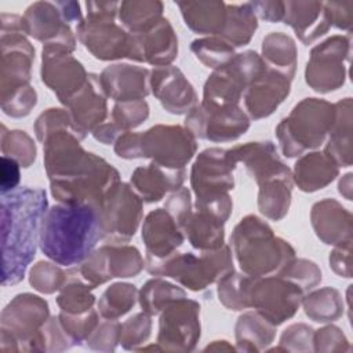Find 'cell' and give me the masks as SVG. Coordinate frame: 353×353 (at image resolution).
<instances>
[{
	"label": "cell",
	"instance_id": "obj_28",
	"mask_svg": "<svg viewBox=\"0 0 353 353\" xmlns=\"http://www.w3.org/2000/svg\"><path fill=\"white\" fill-rule=\"evenodd\" d=\"M185 168H167L152 161L132 172L131 185L143 201L154 203L168 192L178 190L185 181Z\"/></svg>",
	"mask_w": 353,
	"mask_h": 353
},
{
	"label": "cell",
	"instance_id": "obj_38",
	"mask_svg": "<svg viewBox=\"0 0 353 353\" xmlns=\"http://www.w3.org/2000/svg\"><path fill=\"white\" fill-rule=\"evenodd\" d=\"M161 1H121L119 3V19L128 33H142L163 17Z\"/></svg>",
	"mask_w": 353,
	"mask_h": 353
},
{
	"label": "cell",
	"instance_id": "obj_12",
	"mask_svg": "<svg viewBox=\"0 0 353 353\" xmlns=\"http://www.w3.org/2000/svg\"><path fill=\"white\" fill-rule=\"evenodd\" d=\"M200 338V305L179 298L168 303L159 321L157 343L164 350L190 352Z\"/></svg>",
	"mask_w": 353,
	"mask_h": 353
},
{
	"label": "cell",
	"instance_id": "obj_42",
	"mask_svg": "<svg viewBox=\"0 0 353 353\" xmlns=\"http://www.w3.org/2000/svg\"><path fill=\"white\" fill-rule=\"evenodd\" d=\"M306 316L313 321L324 323L338 319L342 313L341 296L334 288H321L302 299Z\"/></svg>",
	"mask_w": 353,
	"mask_h": 353
},
{
	"label": "cell",
	"instance_id": "obj_26",
	"mask_svg": "<svg viewBox=\"0 0 353 353\" xmlns=\"http://www.w3.org/2000/svg\"><path fill=\"white\" fill-rule=\"evenodd\" d=\"M182 232L181 226L165 208H157L149 212L142 226L146 258L164 259L175 254L185 239Z\"/></svg>",
	"mask_w": 353,
	"mask_h": 353
},
{
	"label": "cell",
	"instance_id": "obj_52",
	"mask_svg": "<svg viewBox=\"0 0 353 353\" xmlns=\"http://www.w3.org/2000/svg\"><path fill=\"white\" fill-rule=\"evenodd\" d=\"M70 127H73V123H72L69 112L63 110V109L51 108V109H47L46 112H43L37 117V120L34 123V132H36L37 139L43 143L50 134L59 131L62 128H70Z\"/></svg>",
	"mask_w": 353,
	"mask_h": 353
},
{
	"label": "cell",
	"instance_id": "obj_35",
	"mask_svg": "<svg viewBox=\"0 0 353 353\" xmlns=\"http://www.w3.org/2000/svg\"><path fill=\"white\" fill-rule=\"evenodd\" d=\"M256 28V15L250 3L226 4L225 26L218 37L232 47H243L250 43Z\"/></svg>",
	"mask_w": 353,
	"mask_h": 353
},
{
	"label": "cell",
	"instance_id": "obj_4",
	"mask_svg": "<svg viewBox=\"0 0 353 353\" xmlns=\"http://www.w3.org/2000/svg\"><path fill=\"white\" fill-rule=\"evenodd\" d=\"M230 241L243 273L251 277H265L279 272L295 258L294 248L276 237L270 226L255 215L239 222Z\"/></svg>",
	"mask_w": 353,
	"mask_h": 353
},
{
	"label": "cell",
	"instance_id": "obj_21",
	"mask_svg": "<svg viewBox=\"0 0 353 353\" xmlns=\"http://www.w3.org/2000/svg\"><path fill=\"white\" fill-rule=\"evenodd\" d=\"M149 88L172 114L189 113L197 106V94L176 66H157L150 72Z\"/></svg>",
	"mask_w": 353,
	"mask_h": 353
},
{
	"label": "cell",
	"instance_id": "obj_40",
	"mask_svg": "<svg viewBox=\"0 0 353 353\" xmlns=\"http://www.w3.org/2000/svg\"><path fill=\"white\" fill-rule=\"evenodd\" d=\"M254 277L236 272H229L218 280V296L223 306L230 310L250 307V290Z\"/></svg>",
	"mask_w": 353,
	"mask_h": 353
},
{
	"label": "cell",
	"instance_id": "obj_32",
	"mask_svg": "<svg viewBox=\"0 0 353 353\" xmlns=\"http://www.w3.org/2000/svg\"><path fill=\"white\" fill-rule=\"evenodd\" d=\"M346 215H349V212H346L335 200L316 203L312 207L310 218L317 237L325 244H342L343 232L350 234V232L343 230V228L350 229V216L343 219Z\"/></svg>",
	"mask_w": 353,
	"mask_h": 353
},
{
	"label": "cell",
	"instance_id": "obj_29",
	"mask_svg": "<svg viewBox=\"0 0 353 353\" xmlns=\"http://www.w3.org/2000/svg\"><path fill=\"white\" fill-rule=\"evenodd\" d=\"M283 21L290 25L303 44H310L330 29L324 3L284 1Z\"/></svg>",
	"mask_w": 353,
	"mask_h": 353
},
{
	"label": "cell",
	"instance_id": "obj_31",
	"mask_svg": "<svg viewBox=\"0 0 353 353\" xmlns=\"http://www.w3.org/2000/svg\"><path fill=\"white\" fill-rule=\"evenodd\" d=\"M186 26L199 34L219 36L226 19L223 1H178Z\"/></svg>",
	"mask_w": 353,
	"mask_h": 353
},
{
	"label": "cell",
	"instance_id": "obj_53",
	"mask_svg": "<svg viewBox=\"0 0 353 353\" xmlns=\"http://www.w3.org/2000/svg\"><path fill=\"white\" fill-rule=\"evenodd\" d=\"M121 324L116 320H108L98 323L97 328L87 338V345L95 350H114L120 342Z\"/></svg>",
	"mask_w": 353,
	"mask_h": 353
},
{
	"label": "cell",
	"instance_id": "obj_36",
	"mask_svg": "<svg viewBox=\"0 0 353 353\" xmlns=\"http://www.w3.org/2000/svg\"><path fill=\"white\" fill-rule=\"evenodd\" d=\"M265 63L292 80L296 69V47L294 40L281 32L268 34L262 41Z\"/></svg>",
	"mask_w": 353,
	"mask_h": 353
},
{
	"label": "cell",
	"instance_id": "obj_1",
	"mask_svg": "<svg viewBox=\"0 0 353 353\" xmlns=\"http://www.w3.org/2000/svg\"><path fill=\"white\" fill-rule=\"evenodd\" d=\"M80 139L70 127L50 134L43 142L51 194L61 203H84L99 208L108 192L120 182V175L106 160L85 152Z\"/></svg>",
	"mask_w": 353,
	"mask_h": 353
},
{
	"label": "cell",
	"instance_id": "obj_55",
	"mask_svg": "<svg viewBox=\"0 0 353 353\" xmlns=\"http://www.w3.org/2000/svg\"><path fill=\"white\" fill-rule=\"evenodd\" d=\"M164 208L168 211V214L176 221V223L182 229L192 214L190 192L186 188L181 186L178 190L172 192V194L165 201Z\"/></svg>",
	"mask_w": 353,
	"mask_h": 353
},
{
	"label": "cell",
	"instance_id": "obj_57",
	"mask_svg": "<svg viewBox=\"0 0 353 353\" xmlns=\"http://www.w3.org/2000/svg\"><path fill=\"white\" fill-rule=\"evenodd\" d=\"M352 1L346 3H324V10L330 25L339 29H349L352 25Z\"/></svg>",
	"mask_w": 353,
	"mask_h": 353
},
{
	"label": "cell",
	"instance_id": "obj_18",
	"mask_svg": "<svg viewBox=\"0 0 353 353\" xmlns=\"http://www.w3.org/2000/svg\"><path fill=\"white\" fill-rule=\"evenodd\" d=\"M83 46L101 61L130 58L132 36L113 18H85L76 28Z\"/></svg>",
	"mask_w": 353,
	"mask_h": 353
},
{
	"label": "cell",
	"instance_id": "obj_51",
	"mask_svg": "<svg viewBox=\"0 0 353 353\" xmlns=\"http://www.w3.org/2000/svg\"><path fill=\"white\" fill-rule=\"evenodd\" d=\"M37 103L36 90L29 84L1 99V110L6 116L21 119L30 113Z\"/></svg>",
	"mask_w": 353,
	"mask_h": 353
},
{
	"label": "cell",
	"instance_id": "obj_19",
	"mask_svg": "<svg viewBox=\"0 0 353 353\" xmlns=\"http://www.w3.org/2000/svg\"><path fill=\"white\" fill-rule=\"evenodd\" d=\"M50 319L48 303L33 294L15 295L3 309L0 331L10 334L22 350Z\"/></svg>",
	"mask_w": 353,
	"mask_h": 353
},
{
	"label": "cell",
	"instance_id": "obj_24",
	"mask_svg": "<svg viewBox=\"0 0 353 353\" xmlns=\"http://www.w3.org/2000/svg\"><path fill=\"white\" fill-rule=\"evenodd\" d=\"M290 84L291 79L266 65V69L244 92V103L250 117L258 120L270 116L290 94Z\"/></svg>",
	"mask_w": 353,
	"mask_h": 353
},
{
	"label": "cell",
	"instance_id": "obj_43",
	"mask_svg": "<svg viewBox=\"0 0 353 353\" xmlns=\"http://www.w3.org/2000/svg\"><path fill=\"white\" fill-rule=\"evenodd\" d=\"M94 290L88 283H85L81 277L70 279L66 283L57 298V303L62 312L70 314H81L92 309L95 296L91 292Z\"/></svg>",
	"mask_w": 353,
	"mask_h": 353
},
{
	"label": "cell",
	"instance_id": "obj_22",
	"mask_svg": "<svg viewBox=\"0 0 353 353\" xmlns=\"http://www.w3.org/2000/svg\"><path fill=\"white\" fill-rule=\"evenodd\" d=\"M130 58L154 66L170 65L178 54V39L168 19L161 18L142 33L132 34Z\"/></svg>",
	"mask_w": 353,
	"mask_h": 353
},
{
	"label": "cell",
	"instance_id": "obj_48",
	"mask_svg": "<svg viewBox=\"0 0 353 353\" xmlns=\"http://www.w3.org/2000/svg\"><path fill=\"white\" fill-rule=\"evenodd\" d=\"M59 323L65 332L69 335V338L73 341V343H80L83 341H87V338L91 335V332L97 328L99 319L98 313L91 309L81 314H70L61 312L58 316Z\"/></svg>",
	"mask_w": 353,
	"mask_h": 353
},
{
	"label": "cell",
	"instance_id": "obj_30",
	"mask_svg": "<svg viewBox=\"0 0 353 353\" xmlns=\"http://www.w3.org/2000/svg\"><path fill=\"white\" fill-rule=\"evenodd\" d=\"M336 175L338 164L325 152H313L295 163L292 179L301 190L316 192L332 182Z\"/></svg>",
	"mask_w": 353,
	"mask_h": 353
},
{
	"label": "cell",
	"instance_id": "obj_44",
	"mask_svg": "<svg viewBox=\"0 0 353 353\" xmlns=\"http://www.w3.org/2000/svg\"><path fill=\"white\" fill-rule=\"evenodd\" d=\"M1 153L19 163L21 167L28 168L36 160V145L33 139L21 130H7L1 125Z\"/></svg>",
	"mask_w": 353,
	"mask_h": 353
},
{
	"label": "cell",
	"instance_id": "obj_15",
	"mask_svg": "<svg viewBox=\"0 0 353 353\" xmlns=\"http://www.w3.org/2000/svg\"><path fill=\"white\" fill-rule=\"evenodd\" d=\"M41 81L65 106L85 85L88 74L72 52L57 44H44L41 51Z\"/></svg>",
	"mask_w": 353,
	"mask_h": 353
},
{
	"label": "cell",
	"instance_id": "obj_10",
	"mask_svg": "<svg viewBox=\"0 0 353 353\" xmlns=\"http://www.w3.org/2000/svg\"><path fill=\"white\" fill-rule=\"evenodd\" d=\"M303 299V291L281 277H254L250 290V307H255L273 325L292 317Z\"/></svg>",
	"mask_w": 353,
	"mask_h": 353
},
{
	"label": "cell",
	"instance_id": "obj_54",
	"mask_svg": "<svg viewBox=\"0 0 353 353\" xmlns=\"http://www.w3.org/2000/svg\"><path fill=\"white\" fill-rule=\"evenodd\" d=\"M313 330L306 324H292L281 335L280 345L284 350H310Z\"/></svg>",
	"mask_w": 353,
	"mask_h": 353
},
{
	"label": "cell",
	"instance_id": "obj_5",
	"mask_svg": "<svg viewBox=\"0 0 353 353\" xmlns=\"http://www.w3.org/2000/svg\"><path fill=\"white\" fill-rule=\"evenodd\" d=\"M334 119L335 105L317 98L301 101L276 128L283 154L295 157L306 149L320 146L331 131Z\"/></svg>",
	"mask_w": 353,
	"mask_h": 353
},
{
	"label": "cell",
	"instance_id": "obj_59",
	"mask_svg": "<svg viewBox=\"0 0 353 353\" xmlns=\"http://www.w3.org/2000/svg\"><path fill=\"white\" fill-rule=\"evenodd\" d=\"M120 130L116 127V124L113 121H109V123H102L101 125H98L94 131H92V135L97 141L105 143V145H109V143H113L117 141V138L120 137Z\"/></svg>",
	"mask_w": 353,
	"mask_h": 353
},
{
	"label": "cell",
	"instance_id": "obj_16",
	"mask_svg": "<svg viewBox=\"0 0 353 353\" xmlns=\"http://www.w3.org/2000/svg\"><path fill=\"white\" fill-rule=\"evenodd\" d=\"M139 251L131 245H103L94 251L77 269L92 288L113 277H134L143 269Z\"/></svg>",
	"mask_w": 353,
	"mask_h": 353
},
{
	"label": "cell",
	"instance_id": "obj_33",
	"mask_svg": "<svg viewBox=\"0 0 353 353\" xmlns=\"http://www.w3.org/2000/svg\"><path fill=\"white\" fill-rule=\"evenodd\" d=\"M225 222L216 216L196 210L188 218L182 230L186 233L189 243L200 251H212L223 245Z\"/></svg>",
	"mask_w": 353,
	"mask_h": 353
},
{
	"label": "cell",
	"instance_id": "obj_13",
	"mask_svg": "<svg viewBox=\"0 0 353 353\" xmlns=\"http://www.w3.org/2000/svg\"><path fill=\"white\" fill-rule=\"evenodd\" d=\"M185 127L194 138L212 142L234 141L250 128V119L239 105L194 106L186 116Z\"/></svg>",
	"mask_w": 353,
	"mask_h": 353
},
{
	"label": "cell",
	"instance_id": "obj_37",
	"mask_svg": "<svg viewBox=\"0 0 353 353\" xmlns=\"http://www.w3.org/2000/svg\"><path fill=\"white\" fill-rule=\"evenodd\" d=\"M292 178H273L259 185V211L272 221L283 219L291 204Z\"/></svg>",
	"mask_w": 353,
	"mask_h": 353
},
{
	"label": "cell",
	"instance_id": "obj_3",
	"mask_svg": "<svg viewBox=\"0 0 353 353\" xmlns=\"http://www.w3.org/2000/svg\"><path fill=\"white\" fill-rule=\"evenodd\" d=\"M101 239V211L92 204L59 203L46 211L40 223V250L61 266L83 263Z\"/></svg>",
	"mask_w": 353,
	"mask_h": 353
},
{
	"label": "cell",
	"instance_id": "obj_58",
	"mask_svg": "<svg viewBox=\"0 0 353 353\" xmlns=\"http://www.w3.org/2000/svg\"><path fill=\"white\" fill-rule=\"evenodd\" d=\"M255 15L268 22H280L284 18V1H251Z\"/></svg>",
	"mask_w": 353,
	"mask_h": 353
},
{
	"label": "cell",
	"instance_id": "obj_9",
	"mask_svg": "<svg viewBox=\"0 0 353 353\" xmlns=\"http://www.w3.org/2000/svg\"><path fill=\"white\" fill-rule=\"evenodd\" d=\"M196 149V138L186 127L159 124L139 132V157L167 168H185Z\"/></svg>",
	"mask_w": 353,
	"mask_h": 353
},
{
	"label": "cell",
	"instance_id": "obj_6",
	"mask_svg": "<svg viewBox=\"0 0 353 353\" xmlns=\"http://www.w3.org/2000/svg\"><path fill=\"white\" fill-rule=\"evenodd\" d=\"M146 269L154 276H168L192 291H201L233 270L232 254L228 245L218 250L172 254L164 259L146 258Z\"/></svg>",
	"mask_w": 353,
	"mask_h": 353
},
{
	"label": "cell",
	"instance_id": "obj_14",
	"mask_svg": "<svg viewBox=\"0 0 353 353\" xmlns=\"http://www.w3.org/2000/svg\"><path fill=\"white\" fill-rule=\"evenodd\" d=\"M234 168L236 164L230 161L226 150L219 148L203 150L197 156L190 172V183L196 194V204L229 196V190L234 186Z\"/></svg>",
	"mask_w": 353,
	"mask_h": 353
},
{
	"label": "cell",
	"instance_id": "obj_60",
	"mask_svg": "<svg viewBox=\"0 0 353 353\" xmlns=\"http://www.w3.org/2000/svg\"><path fill=\"white\" fill-rule=\"evenodd\" d=\"M55 3L68 23L70 22L79 23L81 21V10L79 3L76 1H55Z\"/></svg>",
	"mask_w": 353,
	"mask_h": 353
},
{
	"label": "cell",
	"instance_id": "obj_41",
	"mask_svg": "<svg viewBox=\"0 0 353 353\" xmlns=\"http://www.w3.org/2000/svg\"><path fill=\"white\" fill-rule=\"evenodd\" d=\"M138 290L128 283H116L106 288L98 302L99 314L108 320L124 316L135 305Z\"/></svg>",
	"mask_w": 353,
	"mask_h": 353
},
{
	"label": "cell",
	"instance_id": "obj_39",
	"mask_svg": "<svg viewBox=\"0 0 353 353\" xmlns=\"http://www.w3.org/2000/svg\"><path fill=\"white\" fill-rule=\"evenodd\" d=\"M185 296L186 294L182 288L161 279H152L145 283L138 298L143 312L153 316L159 314L172 301Z\"/></svg>",
	"mask_w": 353,
	"mask_h": 353
},
{
	"label": "cell",
	"instance_id": "obj_25",
	"mask_svg": "<svg viewBox=\"0 0 353 353\" xmlns=\"http://www.w3.org/2000/svg\"><path fill=\"white\" fill-rule=\"evenodd\" d=\"M106 95L98 74H88L85 85L68 102L66 108L80 138H85L98 125L105 123L108 114Z\"/></svg>",
	"mask_w": 353,
	"mask_h": 353
},
{
	"label": "cell",
	"instance_id": "obj_47",
	"mask_svg": "<svg viewBox=\"0 0 353 353\" xmlns=\"http://www.w3.org/2000/svg\"><path fill=\"white\" fill-rule=\"evenodd\" d=\"M279 276L296 284L303 292L317 285L321 280V272L316 263L306 259H291L279 270Z\"/></svg>",
	"mask_w": 353,
	"mask_h": 353
},
{
	"label": "cell",
	"instance_id": "obj_34",
	"mask_svg": "<svg viewBox=\"0 0 353 353\" xmlns=\"http://www.w3.org/2000/svg\"><path fill=\"white\" fill-rule=\"evenodd\" d=\"M276 325L268 321L262 314L245 312L236 324V339L239 350H262L274 339Z\"/></svg>",
	"mask_w": 353,
	"mask_h": 353
},
{
	"label": "cell",
	"instance_id": "obj_50",
	"mask_svg": "<svg viewBox=\"0 0 353 353\" xmlns=\"http://www.w3.org/2000/svg\"><path fill=\"white\" fill-rule=\"evenodd\" d=\"M152 330V321L148 313H137L121 324L120 343L124 349H135L139 343H143Z\"/></svg>",
	"mask_w": 353,
	"mask_h": 353
},
{
	"label": "cell",
	"instance_id": "obj_27",
	"mask_svg": "<svg viewBox=\"0 0 353 353\" xmlns=\"http://www.w3.org/2000/svg\"><path fill=\"white\" fill-rule=\"evenodd\" d=\"M149 76L146 68L117 63L108 66L99 76L101 85L108 98L116 102L141 101L149 94Z\"/></svg>",
	"mask_w": 353,
	"mask_h": 353
},
{
	"label": "cell",
	"instance_id": "obj_7",
	"mask_svg": "<svg viewBox=\"0 0 353 353\" xmlns=\"http://www.w3.org/2000/svg\"><path fill=\"white\" fill-rule=\"evenodd\" d=\"M25 34L22 17L7 12L1 14L0 99L30 83L34 48Z\"/></svg>",
	"mask_w": 353,
	"mask_h": 353
},
{
	"label": "cell",
	"instance_id": "obj_46",
	"mask_svg": "<svg viewBox=\"0 0 353 353\" xmlns=\"http://www.w3.org/2000/svg\"><path fill=\"white\" fill-rule=\"evenodd\" d=\"M68 280V273L55 262L40 261L30 269V285L43 294H52L61 290Z\"/></svg>",
	"mask_w": 353,
	"mask_h": 353
},
{
	"label": "cell",
	"instance_id": "obj_11",
	"mask_svg": "<svg viewBox=\"0 0 353 353\" xmlns=\"http://www.w3.org/2000/svg\"><path fill=\"white\" fill-rule=\"evenodd\" d=\"M103 239L114 243L128 241L142 219V199L127 183H116L101 207Z\"/></svg>",
	"mask_w": 353,
	"mask_h": 353
},
{
	"label": "cell",
	"instance_id": "obj_8",
	"mask_svg": "<svg viewBox=\"0 0 353 353\" xmlns=\"http://www.w3.org/2000/svg\"><path fill=\"white\" fill-rule=\"evenodd\" d=\"M265 69V61L255 51L236 54L207 79L201 103L205 106L239 105L248 85Z\"/></svg>",
	"mask_w": 353,
	"mask_h": 353
},
{
	"label": "cell",
	"instance_id": "obj_2",
	"mask_svg": "<svg viewBox=\"0 0 353 353\" xmlns=\"http://www.w3.org/2000/svg\"><path fill=\"white\" fill-rule=\"evenodd\" d=\"M48 210L46 190L18 188L1 194V285L19 283L36 255L41 219Z\"/></svg>",
	"mask_w": 353,
	"mask_h": 353
},
{
	"label": "cell",
	"instance_id": "obj_17",
	"mask_svg": "<svg viewBox=\"0 0 353 353\" xmlns=\"http://www.w3.org/2000/svg\"><path fill=\"white\" fill-rule=\"evenodd\" d=\"M349 39L332 36L316 46L306 65V83L317 92L334 91L343 84V58L347 55Z\"/></svg>",
	"mask_w": 353,
	"mask_h": 353
},
{
	"label": "cell",
	"instance_id": "obj_56",
	"mask_svg": "<svg viewBox=\"0 0 353 353\" xmlns=\"http://www.w3.org/2000/svg\"><path fill=\"white\" fill-rule=\"evenodd\" d=\"M19 163L11 157L1 156L0 163V192L1 194L12 192L17 189L19 183L21 174H19Z\"/></svg>",
	"mask_w": 353,
	"mask_h": 353
},
{
	"label": "cell",
	"instance_id": "obj_23",
	"mask_svg": "<svg viewBox=\"0 0 353 353\" xmlns=\"http://www.w3.org/2000/svg\"><path fill=\"white\" fill-rule=\"evenodd\" d=\"M226 154L233 164L244 163L258 185L273 178H292L291 170L280 160L276 146L269 141L239 145L226 150Z\"/></svg>",
	"mask_w": 353,
	"mask_h": 353
},
{
	"label": "cell",
	"instance_id": "obj_45",
	"mask_svg": "<svg viewBox=\"0 0 353 353\" xmlns=\"http://www.w3.org/2000/svg\"><path fill=\"white\" fill-rule=\"evenodd\" d=\"M190 50L201 63L212 69L226 65L236 55L234 47L218 36L197 39L192 43Z\"/></svg>",
	"mask_w": 353,
	"mask_h": 353
},
{
	"label": "cell",
	"instance_id": "obj_20",
	"mask_svg": "<svg viewBox=\"0 0 353 353\" xmlns=\"http://www.w3.org/2000/svg\"><path fill=\"white\" fill-rule=\"evenodd\" d=\"M25 33L44 44H57L68 51L76 47V39L57 3L36 1L23 14Z\"/></svg>",
	"mask_w": 353,
	"mask_h": 353
},
{
	"label": "cell",
	"instance_id": "obj_49",
	"mask_svg": "<svg viewBox=\"0 0 353 353\" xmlns=\"http://www.w3.org/2000/svg\"><path fill=\"white\" fill-rule=\"evenodd\" d=\"M148 116L149 106L143 99L117 102L112 112V121L121 132H127L128 130L141 125Z\"/></svg>",
	"mask_w": 353,
	"mask_h": 353
}]
</instances>
